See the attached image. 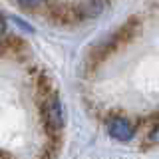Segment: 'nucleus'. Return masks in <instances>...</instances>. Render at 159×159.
<instances>
[{
    "label": "nucleus",
    "instance_id": "3",
    "mask_svg": "<svg viewBox=\"0 0 159 159\" xmlns=\"http://www.w3.org/2000/svg\"><path fill=\"white\" fill-rule=\"evenodd\" d=\"M109 6V0H78L74 4V12H76L78 22L80 20H93L102 16Z\"/></svg>",
    "mask_w": 159,
    "mask_h": 159
},
{
    "label": "nucleus",
    "instance_id": "1",
    "mask_svg": "<svg viewBox=\"0 0 159 159\" xmlns=\"http://www.w3.org/2000/svg\"><path fill=\"white\" fill-rule=\"evenodd\" d=\"M40 111H42V121L46 131L52 135H62V129H64V107L60 103L58 93L50 92L44 98H40Z\"/></svg>",
    "mask_w": 159,
    "mask_h": 159
},
{
    "label": "nucleus",
    "instance_id": "5",
    "mask_svg": "<svg viewBox=\"0 0 159 159\" xmlns=\"http://www.w3.org/2000/svg\"><path fill=\"white\" fill-rule=\"evenodd\" d=\"M28 52V44L24 42L20 36H6L0 42V54L10 58H20Z\"/></svg>",
    "mask_w": 159,
    "mask_h": 159
},
{
    "label": "nucleus",
    "instance_id": "9",
    "mask_svg": "<svg viewBox=\"0 0 159 159\" xmlns=\"http://www.w3.org/2000/svg\"><path fill=\"white\" fill-rule=\"evenodd\" d=\"M8 155H6V153H2V155H0V159H6Z\"/></svg>",
    "mask_w": 159,
    "mask_h": 159
},
{
    "label": "nucleus",
    "instance_id": "7",
    "mask_svg": "<svg viewBox=\"0 0 159 159\" xmlns=\"http://www.w3.org/2000/svg\"><path fill=\"white\" fill-rule=\"evenodd\" d=\"M42 2H44V0H16L18 6H22V8H26V10H34V8H38Z\"/></svg>",
    "mask_w": 159,
    "mask_h": 159
},
{
    "label": "nucleus",
    "instance_id": "6",
    "mask_svg": "<svg viewBox=\"0 0 159 159\" xmlns=\"http://www.w3.org/2000/svg\"><path fill=\"white\" fill-rule=\"evenodd\" d=\"M48 16L52 18V22L62 24V26H72V24L78 22L74 6H66V4H54V6L50 8Z\"/></svg>",
    "mask_w": 159,
    "mask_h": 159
},
{
    "label": "nucleus",
    "instance_id": "2",
    "mask_svg": "<svg viewBox=\"0 0 159 159\" xmlns=\"http://www.w3.org/2000/svg\"><path fill=\"white\" fill-rule=\"evenodd\" d=\"M139 32H141V20L139 18H129L127 22H123L121 26L107 38V44H109V48H111V52L116 54L117 50H121V48H125L127 44H131L133 40L139 36Z\"/></svg>",
    "mask_w": 159,
    "mask_h": 159
},
{
    "label": "nucleus",
    "instance_id": "8",
    "mask_svg": "<svg viewBox=\"0 0 159 159\" xmlns=\"http://www.w3.org/2000/svg\"><path fill=\"white\" fill-rule=\"evenodd\" d=\"M4 32H6V22H4V18H2V14H0V38L4 36Z\"/></svg>",
    "mask_w": 159,
    "mask_h": 159
},
{
    "label": "nucleus",
    "instance_id": "4",
    "mask_svg": "<svg viewBox=\"0 0 159 159\" xmlns=\"http://www.w3.org/2000/svg\"><path fill=\"white\" fill-rule=\"evenodd\" d=\"M107 133L116 141H129L135 133L133 123L125 116H109L107 117Z\"/></svg>",
    "mask_w": 159,
    "mask_h": 159
}]
</instances>
